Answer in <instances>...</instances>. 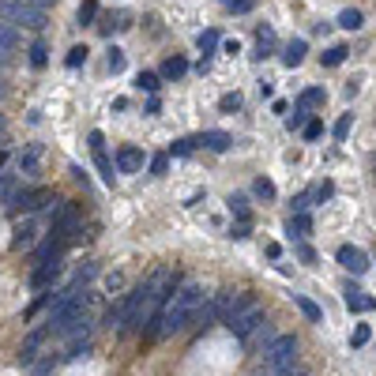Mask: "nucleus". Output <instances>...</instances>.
<instances>
[{
  "instance_id": "nucleus-28",
  "label": "nucleus",
  "mask_w": 376,
  "mask_h": 376,
  "mask_svg": "<svg viewBox=\"0 0 376 376\" xmlns=\"http://www.w3.org/2000/svg\"><path fill=\"white\" fill-rule=\"evenodd\" d=\"M230 211L241 218V226L249 222V203H245V196H230Z\"/></svg>"
},
{
  "instance_id": "nucleus-32",
  "label": "nucleus",
  "mask_w": 376,
  "mask_h": 376,
  "mask_svg": "<svg viewBox=\"0 0 376 376\" xmlns=\"http://www.w3.org/2000/svg\"><path fill=\"white\" fill-rule=\"evenodd\" d=\"M196 42H200V49H203V53H211V49L218 46V34H215V30H203V34L196 38Z\"/></svg>"
},
{
  "instance_id": "nucleus-20",
  "label": "nucleus",
  "mask_w": 376,
  "mask_h": 376,
  "mask_svg": "<svg viewBox=\"0 0 376 376\" xmlns=\"http://www.w3.org/2000/svg\"><path fill=\"white\" fill-rule=\"evenodd\" d=\"M323 87H309V90H301V98H298V109H309V106H323Z\"/></svg>"
},
{
  "instance_id": "nucleus-46",
  "label": "nucleus",
  "mask_w": 376,
  "mask_h": 376,
  "mask_svg": "<svg viewBox=\"0 0 376 376\" xmlns=\"http://www.w3.org/2000/svg\"><path fill=\"white\" fill-rule=\"evenodd\" d=\"M0 132H4V117H0Z\"/></svg>"
},
{
  "instance_id": "nucleus-11",
  "label": "nucleus",
  "mask_w": 376,
  "mask_h": 376,
  "mask_svg": "<svg viewBox=\"0 0 376 376\" xmlns=\"http://www.w3.org/2000/svg\"><path fill=\"white\" fill-rule=\"evenodd\" d=\"M117 169L120 174H139V169H144V151L139 147H120L117 151Z\"/></svg>"
},
{
  "instance_id": "nucleus-10",
  "label": "nucleus",
  "mask_w": 376,
  "mask_h": 376,
  "mask_svg": "<svg viewBox=\"0 0 376 376\" xmlns=\"http://www.w3.org/2000/svg\"><path fill=\"white\" fill-rule=\"evenodd\" d=\"M60 267H64V263H60V256L46 260V263H38V267H34V275H30V286H34V290H46L49 282H53V279L60 275Z\"/></svg>"
},
{
  "instance_id": "nucleus-16",
  "label": "nucleus",
  "mask_w": 376,
  "mask_h": 376,
  "mask_svg": "<svg viewBox=\"0 0 376 376\" xmlns=\"http://www.w3.org/2000/svg\"><path fill=\"white\" fill-rule=\"evenodd\" d=\"M38 155H42V147H27L23 155L15 158V166H19V174H34L38 169Z\"/></svg>"
},
{
  "instance_id": "nucleus-24",
  "label": "nucleus",
  "mask_w": 376,
  "mask_h": 376,
  "mask_svg": "<svg viewBox=\"0 0 376 376\" xmlns=\"http://www.w3.org/2000/svg\"><path fill=\"white\" fill-rule=\"evenodd\" d=\"M196 147H203V139L200 136H185V139H177V144H174V155H192Z\"/></svg>"
},
{
  "instance_id": "nucleus-17",
  "label": "nucleus",
  "mask_w": 376,
  "mask_h": 376,
  "mask_svg": "<svg viewBox=\"0 0 376 376\" xmlns=\"http://www.w3.org/2000/svg\"><path fill=\"white\" fill-rule=\"evenodd\" d=\"M301 60H305V38L290 42V46H286V53H282V64H286V68H298Z\"/></svg>"
},
{
  "instance_id": "nucleus-34",
  "label": "nucleus",
  "mask_w": 376,
  "mask_h": 376,
  "mask_svg": "<svg viewBox=\"0 0 376 376\" xmlns=\"http://www.w3.org/2000/svg\"><path fill=\"white\" fill-rule=\"evenodd\" d=\"M365 342H369V323H358L350 335V347H365Z\"/></svg>"
},
{
  "instance_id": "nucleus-15",
  "label": "nucleus",
  "mask_w": 376,
  "mask_h": 376,
  "mask_svg": "<svg viewBox=\"0 0 376 376\" xmlns=\"http://www.w3.org/2000/svg\"><path fill=\"white\" fill-rule=\"evenodd\" d=\"M293 301H298V309H301L312 323H320V320H323V309H320V305L312 301V298H305V293H293Z\"/></svg>"
},
{
  "instance_id": "nucleus-4",
  "label": "nucleus",
  "mask_w": 376,
  "mask_h": 376,
  "mask_svg": "<svg viewBox=\"0 0 376 376\" xmlns=\"http://www.w3.org/2000/svg\"><path fill=\"white\" fill-rule=\"evenodd\" d=\"M49 222H53V237L57 241H68L83 230V215H79V203H60V207L49 211Z\"/></svg>"
},
{
  "instance_id": "nucleus-25",
  "label": "nucleus",
  "mask_w": 376,
  "mask_h": 376,
  "mask_svg": "<svg viewBox=\"0 0 376 376\" xmlns=\"http://www.w3.org/2000/svg\"><path fill=\"white\" fill-rule=\"evenodd\" d=\"M347 53H350L347 46H331L328 53H323V64H328V68H335V64H342V60H347Z\"/></svg>"
},
{
  "instance_id": "nucleus-13",
  "label": "nucleus",
  "mask_w": 376,
  "mask_h": 376,
  "mask_svg": "<svg viewBox=\"0 0 376 376\" xmlns=\"http://www.w3.org/2000/svg\"><path fill=\"white\" fill-rule=\"evenodd\" d=\"M34 237H38L34 222H19L15 233H12V249H30V245H34Z\"/></svg>"
},
{
  "instance_id": "nucleus-29",
  "label": "nucleus",
  "mask_w": 376,
  "mask_h": 376,
  "mask_svg": "<svg viewBox=\"0 0 376 376\" xmlns=\"http://www.w3.org/2000/svg\"><path fill=\"white\" fill-rule=\"evenodd\" d=\"M350 125H354V113H342L339 120H335V139H339V144L350 136Z\"/></svg>"
},
{
  "instance_id": "nucleus-39",
  "label": "nucleus",
  "mask_w": 376,
  "mask_h": 376,
  "mask_svg": "<svg viewBox=\"0 0 376 376\" xmlns=\"http://www.w3.org/2000/svg\"><path fill=\"white\" fill-rule=\"evenodd\" d=\"M309 125V113L305 109H293V117H286V128H305Z\"/></svg>"
},
{
  "instance_id": "nucleus-41",
  "label": "nucleus",
  "mask_w": 376,
  "mask_h": 376,
  "mask_svg": "<svg viewBox=\"0 0 376 376\" xmlns=\"http://www.w3.org/2000/svg\"><path fill=\"white\" fill-rule=\"evenodd\" d=\"M323 136V120H309L305 125V139H320Z\"/></svg>"
},
{
  "instance_id": "nucleus-33",
  "label": "nucleus",
  "mask_w": 376,
  "mask_h": 376,
  "mask_svg": "<svg viewBox=\"0 0 376 376\" xmlns=\"http://www.w3.org/2000/svg\"><path fill=\"white\" fill-rule=\"evenodd\" d=\"M109 72H125V53H120V49L113 46V49H109Z\"/></svg>"
},
{
  "instance_id": "nucleus-27",
  "label": "nucleus",
  "mask_w": 376,
  "mask_h": 376,
  "mask_svg": "<svg viewBox=\"0 0 376 376\" xmlns=\"http://www.w3.org/2000/svg\"><path fill=\"white\" fill-rule=\"evenodd\" d=\"M46 60H49L46 42H34V46H30V64H34V68H46Z\"/></svg>"
},
{
  "instance_id": "nucleus-31",
  "label": "nucleus",
  "mask_w": 376,
  "mask_h": 376,
  "mask_svg": "<svg viewBox=\"0 0 376 376\" xmlns=\"http://www.w3.org/2000/svg\"><path fill=\"white\" fill-rule=\"evenodd\" d=\"M95 15H98V4H95V0L79 4V23H83V27H90V19H95Z\"/></svg>"
},
{
  "instance_id": "nucleus-30",
  "label": "nucleus",
  "mask_w": 376,
  "mask_h": 376,
  "mask_svg": "<svg viewBox=\"0 0 376 376\" xmlns=\"http://www.w3.org/2000/svg\"><path fill=\"white\" fill-rule=\"evenodd\" d=\"M64 64H68V68H79V64H87V46H76V49H68Z\"/></svg>"
},
{
  "instance_id": "nucleus-21",
  "label": "nucleus",
  "mask_w": 376,
  "mask_h": 376,
  "mask_svg": "<svg viewBox=\"0 0 376 376\" xmlns=\"http://www.w3.org/2000/svg\"><path fill=\"white\" fill-rule=\"evenodd\" d=\"M136 87H139V90H147V95H158L162 79H158L155 72H139V76H136Z\"/></svg>"
},
{
  "instance_id": "nucleus-45",
  "label": "nucleus",
  "mask_w": 376,
  "mask_h": 376,
  "mask_svg": "<svg viewBox=\"0 0 376 376\" xmlns=\"http://www.w3.org/2000/svg\"><path fill=\"white\" fill-rule=\"evenodd\" d=\"M4 162H8V151H0V169H4Z\"/></svg>"
},
{
  "instance_id": "nucleus-26",
  "label": "nucleus",
  "mask_w": 376,
  "mask_h": 376,
  "mask_svg": "<svg viewBox=\"0 0 376 376\" xmlns=\"http://www.w3.org/2000/svg\"><path fill=\"white\" fill-rule=\"evenodd\" d=\"M252 192H256L260 200H275V185H271L267 177H256V181H252Z\"/></svg>"
},
{
  "instance_id": "nucleus-1",
  "label": "nucleus",
  "mask_w": 376,
  "mask_h": 376,
  "mask_svg": "<svg viewBox=\"0 0 376 376\" xmlns=\"http://www.w3.org/2000/svg\"><path fill=\"white\" fill-rule=\"evenodd\" d=\"M177 286H181V279H177L174 267L151 271V275L125 298L128 316H125V328H120V331H125V335H128V331H151V335H155L162 309H166V301L174 298Z\"/></svg>"
},
{
  "instance_id": "nucleus-6",
  "label": "nucleus",
  "mask_w": 376,
  "mask_h": 376,
  "mask_svg": "<svg viewBox=\"0 0 376 376\" xmlns=\"http://www.w3.org/2000/svg\"><path fill=\"white\" fill-rule=\"evenodd\" d=\"M263 323H267V320H263V305L256 301V305H249L245 312H237V316H233V320L226 323V328H230V335H233V339L249 342L252 335H256V331L263 328Z\"/></svg>"
},
{
  "instance_id": "nucleus-22",
  "label": "nucleus",
  "mask_w": 376,
  "mask_h": 376,
  "mask_svg": "<svg viewBox=\"0 0 376 376\" xmlns=\"http://www.w3.org/2000/svg\"><path fill=\"white\" fill-rule=\"evenodd\" d=\"M286 230H290V237H305V233L312 230V218H309V215H293Z\"/></svg>"
},
{
  "instance_id": "nucleus-23",
  "label": "nucleus",
  "mask_w": 376,
  "mask_h": 376,
  "mask_svg": "<svg viewBox=\"0 0 376 376\" xmlns=\"http://www.w3.org/2000/svg\"><path fill=\"white\" fill-rule=\"evenodd\" d=\"M0 49H8V53H15V49H19V34L8 23H0Z\"/></svg>"
},
{
  "instance_id": "nucleus-19",
  "label": "nucleus",
  "mask_w": 376,
  "mask_h": 376,
  "mask_svg": "<svg viewBox=\"0 0 376 376\" xmlns=\"http://www.w3.org/2000/svg\"><path fill=\"white\" fill-rule=\"evenodd\" d=\"M339 27L342 30H361L365 27V15L358 12V8H347V12H339Z\"/></svg>"
},
{
  "instance_id": "nucleus-12",
  "label": "nucleus",
  "mask_w": 376,
  "mask_h": 376,
  "mask_svg": "<svg viewBox=\"0 0 376 376\" xmlns=\"http://www.w3.org/2000/svg\"><path fill=\"white\" fill-rule=\"evenodd\" d=\"M347 309L350 312H372L376 309V298H369V293L358 290V286H347Z\"/></svg>"
},
{
  "instance_id": "nucleus-35",
  "label": "nucleus",
  "mask_w": 376,
  "mask_h": 376,
  "mask_svg": "<svg viewBox=\"0 0 376 376\" xmlns=\"http://www.w3.org/2000/svg\"><path fill=\"white\" fill-rule=\"evenodd\" d=\"M222 8H230V12H252L256 0H222Z\"/></svg>"
},
{
  "instance_id": "nucleus-43",
  "label": "nucleus",
  "mask_w": 376,
  "mask_h": 376,
  "mask_svg": "<svg viewBox=\"0 0 376 376\" xmlns=\"http://www.w3.org/2000/svg\"><path fill=\"white\" fill-rule=\"evenodd\" d=\"M12 64V53H8V49H0V68H8Z\"/></svg>"
},
{
  "instance_id": "nucleus-42",
  "label": "nucleus",
  "mask_w": 376,
  "mask_h": 376,
  "mask_svg": "<svg viewBox=\"0 0 376 376\" xmlns=\"http://www.w3.org/2000/svg\"><path fill=\"white\" fill-rule=\"evenodd\" d=\"M298 252H301V260H305V263H312V260H316V256H312V249H309V245H298Z\"/></svg>"
},
{
  "instance_id": "nucleus-49",
  "label": "nucleus",
  "mask_w": 376,
  "mask_h": 376,
  "mask_svg": "<svg viewBox=\"0 0 376 376\" xmlns=\"http://www.w3.org/2000/svg\"><path fill=\"white\" fill-rule=\"evenodd\" d=\"M263 376H267V372H263Z\"/></svg>"
},
{
  "instance_id": "nucleus-5",
  "label": "nucleus",
  "mask_w": 376,
  "mask_h": 376,
  "mask_svg": "<svg viewBox=\"0 0 376 376\" xmlns=\"http://www.w3.org/2000/svg\"><path fill=\"white\" fill-rule=\"evenodd\" d=\"M298 361V335H275L271 347H263V365L267 369H282V365Z\"/></svg>"
},
{
  "instance_id": "nucleus-2",
  "label": "nucleus",
  "mask_w": 376,
  "mask_h": 376,
  "mask_svg": "<svg viewBox=\"0 0 376 376\" xmlns=\"http://www.w3.org/2000/svg\"><path fill=\"white\" fill-rule=\"evenodd\" d=\"M203 309V286L196 279L181 282V286L174 290V298L166 301V309H162L158 316V328H155V339H169V335L185 331L192 320H196V312Z\"/></svg>"
},
{
  "instance_id": "nucleus-3",
  "label": "nucleus",
  "mask_w": 376,
  "mask_h": 376,
  "mask_svg": "<svg viewBox=\"0 0 376 376\" xmlns=\"http://www.w3.org/2000/svg\"><path fill=\"white\" fill-rule=\"evenodd\" d=\"M0 23L42 30V27H49V15H46V8L27 4V0H0Z\"/></svg>"
},
{
  "instance_id": "nucleus-48",
  "label": "nucleus",
  "mask_w": 376,
  "mask_h": 376,
  "mask_svg": "<svg viewBox=\"0 0 376 376\" xmlns=\"http://www.w3.org/2000/svg\"><path fill=\"white\" fill-rule=\"evenodd\" d=\"M372 174H376V158H372Z\"/></svg>"
},
{
  "instance_id": "nucleus-44",
  "label": "nucleus",
  "mask_w": 376,
  "mask_h": 376,
  "mask_svg": "<svg viewBox=\"0 0 376 376\" xmlns=\"http://www.w3.org/2000/svg\"><path fill=\"white\" fill-rule=\"evenodd\" d=\"M34 4H38V8H46V4H57V0H34Z\"/></svg>"
},
{
  "instance_id": "nucleus-8",
  "label": "nucleus",
  "mask_w": 376,
  "mask_h": 376,
  "mask_svg": "<svg viewBox=\"0 0 376 376\" xmlns=\"http://www.w3.org/2000/svg\"><path fill=\"white\" fill-rule=\"evenodd\" d=\"M87 147H90V158H95L102 181H106V185H113V162H109V151H106L102 132H90V136H87Z\"/></svg>"
},
{
  "instance_id": "nucleus-38",
  "label": "nucleus",
  "mask_w": 376,
  "mask_h": 376,
  "mask_svg": "<svg viewBox=\"0 0 376 376\" xmlns=\"http://www.w3.org/2000/svg\"><path fill=\"white\" fill-rule=\"evenodd\" d=\"M237 106H241V95H222V102H218V109H222V113H233Z\"/></svg>"
},
{
  "instance_id": "nucleus-40",
  "label": "nucleus",
  "mask_w": 376,
  "mask_h": 376,
  "mask_svg": "<svg viewBox=\"0 0 376 376\" xmlns=\"http://www.w3.org/2000/svg\"><path fill=\"white\" fill-rule=\"evenodd\" d=\"M331 192H335V188H331V181H323V185H316V188H312V192H309V196H312V200H320V203H323V200H331Z\"/></svg>"
},
{
  "instance_id": "nucleus-7",
  "label": "nucleus",
  "mask_w": 376,
  "mask_h": 376,
  "mask_svg": "<svg viewBox=\"0 0 376 376\" xmlns=\"http://www.w3.org/2000/svg\"><path fill=\"white\" fill-rule=\"evenodd\" d=\"M46 200H49V188H19L15 196L4 203V207H8V215H19V211L30 215V211H38Z\"/></svg>"
},
{
  "instance_id": "nucleus-14",
  "label": "nucleus",
  "mask_w": 376,
  "mask_h": 376,
  "mask_svg": "<svg viewBox=\"0 0 376 376\" xmlns=\"http://www.w3.org/2000/svg\"><path fill=\"white\" fill-rule=\"evenodd\" d=\"M203 147H211V151H218V155H222V151H230V144H233V139L226 136V132H218V128H211V132H203Z\"/></svg>"
},
{
  "instance_id": "nucleus-47",
  "label": "nucleus",
  "mask_w": 376,
  "mask_h": 376,
  "mask_svg": "<svg viewBox=\"0 0 376 376\" xmlns=\"http://www.w3.org/2000/svg\"><path fill=\"white\" fill-rule=\"evenodd\" d=\"M0 98H4V83H0Z\"/></svg>"
},
{
  "instance_id": "nucleus-18",
  "label": "nucleus",
  "mask_w": 376,
  "mask_h": 376,
  "mask_svg": "<svg viewBox=\"0 0 376 376\" xmlns=\"http://www.w3.org/2000/svg\"><path fill=\"white\" fill-rule=\"evenodd\" d=\"M185 72H188V60L185 57H169L166 64H162V76H166V79H181Z\"/></svg>"
},
{
  "instance_id": "nucleus-36",
  "label": "nucleus",
  "mask_w": 376,
  "mask_h": 376,
  "mask_svg": "<svg viewBox=\"0 0 376 376\" xmlns=\"http://www.w3.org/2000/svg\"><path fill=\"white\" fill-rule=\"evenodd\" d=\"M166 169H169V155H155V158H151V174H155V177H162Z\"/></svg>"
},
{
  "instance_id": "nucleus-9",
  "label": "nucleus",
  "mask_w": 376,
  "mask_h": 376,
  "mask_svg": "<svg viewBox=\"0 0 376 376\" xmlns=\"http://www.w3.org/2000/svg\"><path fill=\"white\" fill-rule=\"evenodd\" d=\"M335 256H339L342 271H350V275H365V271H369V256H365V249H358V245H342Z\"/></svg>"
},
{
  "instance_id": "nucleus-37",
  "label": "nucleus",
  "mask_w": 376,
  "mask_h": 376,
  "mask_svg": "<svg viewBox=\"0 0 376 376\" xmlns=\"http://www.w3.org/2000/svg\"><path fill=\"white\" fill-rule=\"evenodd\" d=\"M267 376H305V369H301L298 361H293V365H282V369H271Z\"/></svg>"
}]
</instances>
